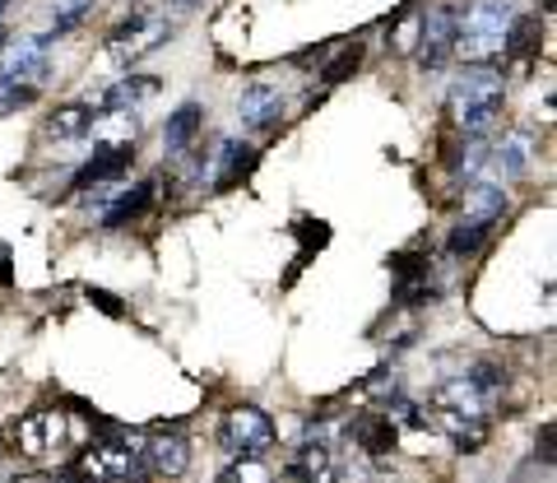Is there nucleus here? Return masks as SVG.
<instances>
[{
	"mask_svg": "<svg viewBox=\"0 0 557 483\" xmlns=\"http://www.w3.org/2000/svg\"><path fill=\"white\" fill-rule=\"evenodd\" d=\"M487 159H493V168L507 172V177H525V172L534 168V159H539V135L530 126L507 131L497 145H487Z\"/></svg>",
	"mask_w": 557,
	"mask_h": 483,
	"instance_id": "9b49d317",
	"label": "nucleus"
},
{
	"mask_svg": "<svg viewBox=\"0 0 557 483\" xmlns=\"http://www.w3.org/2000/svg\"><path fill=\"white\" fill-rule=\"evenodd\" d=\"M135 442H126V437H108V442H94L89 451L79 456V465H75V474L84 479V483H126L131 474H135Z\"/></svg>",
	"mask_w": 557,
	"mask_h": 483,
	"instance_id": "39448f33",
	"label": "nucleus"
},
{
	"mask_svg": "<svg viewBox=\"0 0 557 483\" xmlns=\"http://www.w3.org/2000/svg\"><path fill=\"white\" fill-rule=\"evenodd\" d=\"M168 33H172L168 14H139V20L121 24L112 38L102 42V61L116 65V71H131L139 57H149L153 47H163V42H168Z\"/></svg>",
	"mask_w": 557,
	"mask_h": 483,
	"instance_id": "7ed1b4c3",
	"label": "nucleus"
},
{
	"mask_svg": "<svg viewBox=\"0 0 557 483\" xmlns=\"http://www.w3.org/2000/svg\"><path fill=\"white\" fill-rule=\"evenodd\" d=\"M497 391H502V372L497 368H474V372H465L460 382H446L442 395H437V405L450 409V413L483 419V409L497 400Z\"/></svg>",
	"mask_w": 557,
	"mask_h": 483,
	"instance_id": "423d86ee",
	"label": "nucleus"
},
{
	"mask_svg": "<svg viewBox=\"0 0 557 483\" xmlns=\"http://www.w3.org/2000/svg\"><path fill=\"white\" fill-rule=\"evenodd\" d=\"M200 131H205V108L200 102H182V108L168 116V126H163V153H186L190 145L200 140Z\"/></svg>",
	"mask_w": 557,
	"mask_h": 483,
	"instance_id": "2eb2a0df",
	"label": "nucleus"
},
{
	"mask_svg": "<svg viewBox=\"0 0 557 483\" xmlns=\"http://www.w3.org/2000/svg\"><path fill=\"white\" fill-rule=\"evenodd\" d=\"M237 116H242V126H251V131H270L284 121V89L278 84H247L237 98Z\"/></svg>",
	"mask_w": 557,
	"mask_h": 483,
	"instance_id": "1a4fd4ad",
	"label": "nucleus"
},
{
	"mask_svg": "<svg viewBox=\"0 0 557 483\" xmlns=\"http://www.w3.org/2000/svg\"><path fill=\"white\" fill-rule=\"evenodd\" d=\"M502 102H507V79L483 61V65H465L456 75V84L446 94V112L460 126L465 140H487L502 116Z\"/></svg>",
	"mask_w": 557,
	"mask_h": 483,
	"instance_id": "f257e3e1",
	"label": "nucleus"
},
{
	"mask_svg": "<svg viewBox=\"0 0 557 483\" xmlns=\"http://www.w3.org/2000/svg\"><path fill=\"white\" fill-rule=\"evenodd\" d=\"M149 200H153V182H139V186H131V191H121L112 200V210H102V223H108V228H121V223H131V219L145 214Z\"/></svg>",
	"mask_w": 557,
	"mask_h": 483,
	"instance_id": "6ab92c4d",
	"label": "nucleus"
},
{
	"mask_svg": "<svg viewBox=\"0 0 557 483\" xmlns=\"http://www.w3.org/2000/svg\"><path fill=\"white\" fill-rule=\"evenodd\" d=\"M5 5H10V0H0V14H5Z\"/></svg>",
	"mask_w": 557,
	"mask_h": 483,
	"instance_id": "72a5a7b5",
	"label": "nucleus"
},
{
	"mask_svg": "<svg viewBox=\"0 0 557 483\" xmlns=\"http://www.w3.org/2000/svg\"><path fill=\"white\" fill-rule=\"evenodd\" d=\"M539 38H544L539 20H511V28H507V47H502V51H511V57L530 61V57H534V47H539Z\"/></svg>",
	"mask_w": 557,
	"mask_h": 483,
	"instance_id": "5701e85b",
	"label": "nucleus"
},
{
	"mask_svg": "<svg viewBox=\"0 0 557 483\" xmlns=\"http://www.w3.org/2000/svg\"><path fill=\"white\" fill-rule=\"evenodd\" d=\"M214 483H274V474L256 456H233V465H223Z\"/></svg>",
	"mask_w": 557,
	"mask_h": 483,
	"instance_id": "b1692460",
	"label": "nucleus"
},
{
	"mask_svg": "<svg viewBox=\"0 0 557 483\" xmlns=\"http://www.w3.org/2000/svg\"><path fill=\"white\" fill-rule=\"evenodd\" d=\"M516 20L511 0H469L465 14H456V57L469 65L493 61L507 47V28Z\"/></svg>",
	"mask_w": 557,
	"mask_h": 483,
	"instance_id": "f03ea898",
	"label": "nucleus"
},
{
	"mask_svg": "<svg viewBox=\"0 0 557 483\" xmlns=\"http://www.w3.org/2000/svg\"><path fill=\"white\" fill-rule=\"evenodd\" d=\"M38 102V84H20V79H0V116H14Z\"/></svg>",
	"mask_w": 557,
	"mask_h": 483,
	"instance_id": "393cba45",
	"label": "nucleus"
},
{
	"mask_svg": "<svg viewBox=\"0 0 557 483\" xmlns=\"http://www.w3.org/2000/svg\"><path fill=\"white\" fill-rule=\"evenodd\" d=\"M70 437V428L61 413H33V419H24L20 428H14V446H20V456H51L57 446Z\"/></svg>",
	"mask_w": 557,
	"mask_h": 483,
	"instance_id": "9d476101",
	"label": "nucleus"
},
{
	"mask_svg": "<svg viewBox=\"0 0 557 483\" xmlns=\"http://www.w3.org/2000/svg\"><path fill=\"white\" fill-rule=\"evenodd\" d=\"M358 61H362V47H344V51H339V61H330V65H325V84L348 79V75L358 71Z\"/></svg>",
	"mask_w": 557,
	"mask_h": 483,
	"instance_id": "c85d7f7f",
	"label": "nucleus"
},
{
	"mask_svg": "<svg viewBox=\"0 0 557 483\" xmlns=\"http://www.w3.org/2000/svg\"><path fill=\"white\" fill-rule=\"evenodd\" d=\"M298 479L302 483H335V451L325 442H307L298 456Z\"/></svg>",
	"mask_w": 557,
	"mask_h": 483,
	"instance_id": "412c9836",
	"label": "nucleus"
},
{
	"mask_svg": "<svg viewBox=\"0 0 557 483\" xmlns=\"http://www.w3.org/2000/svg\"><path fill=\"white\" fill-rule=\"evenodd\" d=\"M348 437H354L368 456H386L395 446V423L391 419H358V423H348Z\"/></svg>",
	"mask_w": 557,
	"mask_h": 483,
	"instance_id": "aec40b11",
	"label": "nucleus"
},
{
	"mask_svg": "<svg viewBox=\"0 0 557 483\" xmlns=\"http://www.w3.org/2000/svg\"><path fill=\"white\" fill-rule=\"evenodd\" d=\"M145 465L153 474H168V479H177L186 474V465H190V446L182 433H159V437H149L145 442Z\"/></svg>",
	"mask_w": 557,
	"mask_h": 483,
	"instance_id": "ddd939ff",
	"label": "nucleus"
},
{
	"mask_svg": "<svg viewBox=\"0 0 557 483\" xmlns=\"http://www.w3.org/2000/svg\"><path fill=\"white\" fill-rule=\"evenodd\" d=\"M196 5H205V0H168L172 14H186V10H196Z\"/></svg>",
	"mask_w": 557,
	"mask_h": 483,
	"instance_id": "c756f323",
	"label": "nucleus"
},
{
	"mask_svg": "<svg viewBox=\"0 0 557 483\" xmlns=\"http://www.w3.org/2000/svg\"><path fill=\"white\" fill-rule=\"evenodd\" d=\"M89 126H94L89 102H61V108L42 121V135L47 140H57V145H70V140H84Z\"/></svg>",
	"mask_w": 557,
	"mask_h": 483,
	"instance_id": "4468645a",
	"label": "nucleus"
},
{
	"mask_svg": "<svg viewBox=\"0 0 557 483\" xmlns=\"http://www.w3.org/2000/svg\"><path fill=\"white\" fill-rule=\"evenodd\" d=\"M539 451H544V465L553 460V428H544V437H539Z\"/></svg>",
	"mask_w": 557,
	"mask_h": 483,
	"instance_id": "7c9ffc66",
	"label": "nucleus"
},
{
	"mask_svg": "<svg viewBox=\"0 0 557 483\" xmlns=\"http://www.w3.org/2000/svg\"><path fill=\"white\" fill-rule=\"evenodd\" d=\"M487 242V223H465V228L450 233V256H474Z\"/></svg>",
	"mask_w": 557,
	"mask_h": 483,
	"instance_id": "bb28decb",
	"label": "nucleus"
},
{
	"mask_svg": "<svg viewBox=\"0 0 557 483\" xmlns=\"http://www.w3.org/2000/svg\"><path fill=\"white\" fill-rule=\"evenodd\" d=\"M251 163H256V149L251 145H242V140H223L219 145V159L209 163L214 172H209V186H233V182H242L251 172Z\"/></svg>",
	"mask_w": 557,
	"mask_h": 483,
	"instance_id": "dca6fc26",
	"label": "nucleus"
},
{
	"mask_svg": "<svg viewBox=\"0 0 557 483\" xmlns=\"http://www.w3.org/2000/svg\"><path fill=\"white\" fill-rule=\"evenodd\" d=\"M135 131H139V116L126 108H108V116H94L89 126L98 145H135Z\"/></svg>",
	"mask_w": 557,
	"mask_h": 483,
	"instance_id": "a211bd4d",
	"label": "nucleus"
},
{
	"mask_svg": "<svg viewBox=\"0 0 557 483\" xmlns=\"http://www.w3.org/2000/svg\"><path fill=\"white\" fill-rule=\"evenodd\" d=\"M89 10H94V0H65V5L57 10V20H51V33H70Z\"/></svg>",
	"mask_w": 557,
	"mask_h": 483,
	"instance_id": "cd10ccee",
	"label": "nucleus"
},
{
	"mask_svg": "<svg viewBox=\"0 0 557 483\" xmlns=\"http://www.w3.org/2000/svg\"><path fill=\"white\" fill-rule=\"evenodd\" d=\"M159 89H163V79H159V75H131V79H121L116 89L108 94V108H126V112H135L139 102H149Z\"/></svg>",
	"mask_w": 557,
	"mask_h": 483,
	"instance_id": "4be33fe9",
	"label": "nucleus"
},
{
	"mask_svg": "<svg viewBox=\"0 0 557 483\" xmlns=\"http://www.w3.org/2000/svg\"><path fill=\"white\" fill-rule=\"evenodd\" d=\"M502 210H507V186H502V182L469 186V196H465V223H487V228H493V219H502Z\"/></svg>",
	"mask_w": 557,
	"mask_h": 483,
	"instance_id": "f3484780",
	"label": "nucleus"
},
{
	"mask_svg": "<svg viewBox=\"0 0 557 483\" xmlns=\"http://www.w3.org/2000/svg\"><path fill=\"white\" fill-rule=\"evenodd\" d=\"M446 433H450V442H456L460 451H479V446L487 442V428H483V419H469V413H456Z\"/></svg>",
	"mask_w": 557,
	"mask_h": 483,
	"instance_id": "a878e982",
	"label": "nucleus"
},
{
	"mask_svg": "<svg viewBox=\"0 0 557 483\" xmlns=\"http://www.w3.org/2000/svg\"><path fill=\"white\" fill-rule=\"evenodd\" d=\"M94 302H98V307H108V312H121V302L108 298V293H94Z\"/></svg>",
	"mask_w": 557,
	"mask_h": 483,
	"instance_id": "2f4dec72",
	"label": "nucleus"
},
{
	"mask_svg": "<svg viewBox=\"0 0 557 483\" xmlns=\"http://www.w3.org/2000/svg\"><path fill=\"white\" fill-rule=\"evenodd\" d=\"M413 57L423 71H442V65L456 57V10L442 5V10H432L418 20V47H413Z\"/></svg>",
	"mask_w": 557,
	"mask_h": 483,
	"instance_id": "0eeeda50",
	"label": "nucleus"
},
{
	"mask_svg": "<svg viewBox=\"0 0 557 483\" xmlns=\"http://www.w3.org/2000/svg\"><path fill=\"white\" fill-rule=\"evenodd\" d=\"M0 483H51V479H42V474H14V479H0Z\"/></svg>",
	"mask_w": 557,
	"mask_h": 483,
	"instance_id": "473e14b6",
	"label": "nucleus"
},
{
	"mask_svg": "<svg viewBox=\"0 0 557 483\" xmlns=\"http://www.w3.org/2000/svg\"><path fill=\"white\" fill-rule=\"evenodd\" d=\"M47 71V38H10L0 47V79L38 84Z\"/></svg>",
	"mask_w": 557,
	"mask_h": 483,
	"instance_id": "6e6552de",
	"label": "nucleus"
},
{
	"mask_svg": "<svg viewBox=\"0 0 557 483\" xmlns=\"http://www.w3.org/2000/svg\"><path fill=\"white\" fill-rule=\"evenodd\" d=\"M219 442L228 456H260L274 446V419L265 409H251V405L228 409L219 423Z\"/></svg>",
	"mask_w": 557,
	"mask_h": 483,
	"instance_id": "20e7f679",
	"label": "nucleus"
},
{
	"mask_svg": "<svg viewBox=\"0 0 557 483\" xmlns=\"http://www.w3.org/2000/svg\"><path fill=\"white\" fill-rule=\"evenodd\" d=\"M131 159H135V145H98V153H94L89 163H84V172L75 177V186H79V191H89V186L116 182L121 172L131 168Z\"/></svg>",
	"mask_w": 557,
	"mask_h": 483,
	"instance_id": "f8f14e48",
	"label": "nucleus"
}]
</instances>
